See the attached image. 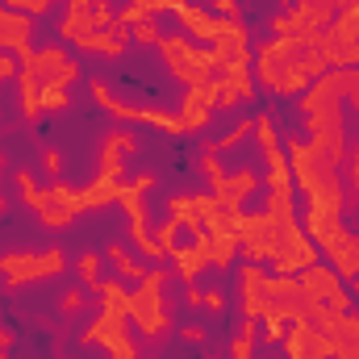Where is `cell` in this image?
I'll return each mask as SVG.
<instances>
[{
  "instance_id": "cell-2",
  "label": "cell",
  "mask_w": 359,
  "mask_h": 359,
  "mask_svg": "<svg viewBox=\"0 0 359 359\" xmlns=\"http://www.w3.org/2000/svg\"><path fill=\"white\" fill-rule=\"evenodd\" d=\"M17 188H21V205L34 209L42 230H72L84 209V188H72L67 180H50L46 188H38L34 172H17Z\"/></svg>"
},
{
  "instance_id": "cell-27",
  "label": "cell",
  "mask_w": 359,
  "mask_h": 359,
  "mask_svg": "<svg viewBox=\"0 0 359 359\" xmlns=\"http://www.w3.org/2000/svg\"><path fill=\"white\" fill-rule=\"evenodd\" d=\"M168 8H172V0H130V4H121L117 21L130 29V25H138V21H155V17L168 13Z\"/></svg>"
},
{
  "instance_id": "cell-28",
  "label": "cell",
  "mask_w": 359,
  "mask_h": 359,
  "mask_svg": "<svg viewBox=\"0 0 359 359\" xmlns=\"http://www.w3.org/2000/svg\"><path fill=\"white\" fill-rule=\"evenodd\" d=\"M251 134H255V117H243V121H234V126H230V130H226L222 138H213V142H205V151H209V155H222V151H234V147H238V142H247Z\"/></svg>"
},
{
  "instance_id": "cell-6",
  "label": "cell",
  "mask_w": 359,
  "mask_h": 359,
  "mask_svg": "<svg viewBox=\"0 0 359 359\" xmlns=\"http://www.w3.org/2000/svg\"><path fill=\"white\" fill-rule=\"evenodd\" d=\"M72 268L63 247H46V251H4L0 255V284L8 292H21L38 280H59Z\"/></svg>"
},
{
  "instance_id": "cell-35",
  "label": "cell",
  "mask_w": 359,
  "mask_h": 359,
  "mask_svg": "<svg viewBox=\"0 0 359 359\" xmlns=\"http://www.w3.org/2000/svg\"><path fill=\"white\" fill-rule=\"evenodd\" d=\"M67 109H72V92L42 88V113H67Z\"/></svg>"
},
{
  "instance_id": "cell-36",
  "label": "cell",
  "mask_w": 359,
  "mask_h": 359,
  "mask_svg": "<svg viewBox=\"0 0 359 359\" xmlns=\"http://www.w3.org/2000/svg\"><path fill=\"white\" fill-rule=\"evenodd\" d=\"M38 163H42V172H46L50 180H59V176H63V151H59V147H42Z\"/></svg>"
},
{
  "instance_id": "cell-4",
  "label": "cell",
  "mask_w": 359,
  "mask_h": 359,
  "mask_svg": "<svg viewBox=\"0 0 359 359\" xmlns=\"http://www.w3.org/2000/svg\"><path fill=\"white\" fill-rule=\"evenodd\" d=\"M130 297H134V288H126L121 280H104L100 284V313L84 326L80 347L109 351V347H117V343H126L134 334V326H130Z\"/></svg>"
},
{
  "instance_id": "cell-26",
  "label": "cell",
  "mask_w": 359,
  "mask_h": 359,
  "mask_svg": "<svg viewBox=\"0 0 359 359\" xmlns=\"http://www.w3.org/2000/svg\"><path fill=\"white\" fill-rule=\"evenodd\" d=\"M76 276H80V288H88V292H100V284H104V255L100 251H80L76 255Z\"/></svg>"
},
{
  "instance_id": "cell-7",
  "label": "cell",
  "mask_w": 359,
  "mask_h": 359,
  "mask_svg": "<svg viewBox=\"0 0 359 359\" xmlns=\"http://www.w3.org/2000/svg\"><path fill=\"white\" fill-rule=\"evenodd\" d=\"M159 55H163L168 72L176 76L184 88L205 84L209 76H217V72H213V55H209V46H196L188 34H163V38H159Z\"/></svg>"
},
{
  "instance_id": "cell-46",
  "label": "cell",
  "mask_w": 359,
  "mask_h": 359,
  "mask_svg": "<svg viewBox=\"0 0 359 359\" xmlns=\"http://www.w3.org/2000/svg\"><path fill=\"white\" fill-rule=\"evenodd\" d=\"M13 347V330H0V351H8Z\"/></svg>"
},
{
  "instance_id": "cell-40",
  "label": "cell",
  "mask_w": 359,
  "mask_h": 359,
  "mask_svg": "<svg viewBox=\"0 0 359 359\" xmlns=\"http://www.w3.org/2000/svg\"><path fill=\"white\" fill-rule=\"evenodd\" d=\"M226 305H230V297H226L222 288H209V292H205V309H209V313H226Z\"/></svg>"
},
{
  "instance_id": "cell-15",
  "label": "cell",
  "mask_w": 359,
  "mask_h": 359,
  "mask_svg": "<svg viewBox=\"0 0 359 359\" xmlns=\"http://www.w3.org/2000/svg\"><path fill=\"white\" fill-rule=\"evenodd\" d=\"M284 359H330V347H326V339L313 330V322L309 318H297V322H288V330H284Z\"/></svg>"
},
{
  "instance_id": "cell-31",
  "label": "cell",
  "mask_w": 359,
  "mask_h": 359,
  "mask_svg": "<svg viewBox=\"0 0 359 359\" xmlns=\"http://www.w3.org/2000/svg\"><path fill=\"white\" fill-rule=\"evenodd\" d=\"M59 309H63V318H80V313H88V288H67V292L59 297Z\"/></svg>"
},
{
  "instance_id": "cell-38",
  "label": "cell",
  "mask_w": 359,
  "mask_h": 359,
  "mask_svg": "<svg viewBox=\"0 0 359 359\" xmlns=\"http://www.w3.org/2000/svg\"><path fill=\"white\" fill-rule=\"evenodd\" d=\"M176 222H172V217H168V222H163V226H159V230H155V243H159V247H163V251H168V255H172V247H176Z\"/></svg>"
},
{
  "instance_id": "cell-10",
  "label": "cell",
  "mask_w": 359,
  "mask_h": 359,
  "mask_svg": "<svg viewBox=\"0 0 359 359\" xmlns=\"http://www.w3.org/2000/svg\"><path fill=\"white\" fill-rule=\"evenodd\" d=\"M280 247V222L271 213H243L238 222V255L251 264H271Z\"/></svg>"
},
{
  "instance_id": "cell-16",
  "label": "cell",
  "mask_w": 359,
  "mask_h": 359,
  "mask_svg": "<svg viewBox=\"0 0 359 359\" xmlns=\"http://www.w3.org/2000/svg\"><path fill=\"white\" fill-rule=\"evenodd\" d=\"M217 205V196L213 192H172L168 196V217L184 226V230H205V213Z\"/></svg>"
},
{
  "instance_id": "cell-48",
  "label": "cell",
  "mask_w": 359,
  "mask_h": 359,
  "mask_svg": "<svg viewBox=\"0 0 359 359\" xmlns=\"http://www.w3.org/2000/svg\"><path fill=\"white\" fill-rule=\"evenodd\" d=\"M67 4H84V8H88V4H96V0H67Z\"/></svg>"
},
{
  "instance_id": "cell-22",
  "label": "cell",
  "mask_w": 359,
  "mask_h": 359,
  "mask_svg": "<svg viewBox=\"0 0 359 359\" xmlns=\"http://www.w3.org/2000/svg\"><path fill=\"white\" fill-rule=\"evenodd\" d=\"M17 92H21V117L34 126L42 117V84H38V72L29 63H21V72H17Z\"/></svg>"
},
{
  "instance_id": "cell-29",
  "label": "cell",
  "mask_w": 359,
  "mask_h": 359,
  "mask_svg": "<svg viewBox=\"0 0 359 359\" xmlns=\"http://www.w3.org/2000/svg\"><path fill=\"white\" fill-rule=\"evenodd\" d=\"M326 29H330L334 38H343V42H359V8H339Z\"/></svg>"
},
{
  "instance_id": "cell-13",
  "label": "cell",
  "mask_w": 359,
  "mask_h": 359,
  "mask_svg": "<svg viewBox=\"0 0 359 359\" xmlns=\"http://www.w3.org/2000/svg\"><path fill=\"white\" fill-rule=\"evenodd\" d=\"M117 21V13H113V4L109 0H96V4H67L63 8V17H59V42H80L84 34L92 29H104V25H113Z\"/></svg>"
},
{
  "instance_id": "cell-19",
  "label": "cell",
  "mask_w": 359,
  "mask_h": 359,
  "mask_svg": "<svg viewBox=\"0 0 359 359\" xmlns=\"http://www.w3.org/2000/svg\"><path fill=\"white\" fill-rule=\"evenodd\" d=\"M322 251H326L330 268L339 271V276H347V280L359 276V230H339Z\"/></svg>"
},
{
  "instance_id": "cell-50",
  "label": "cell",
  "mask_w": 359,
  "mask_h": 359,
  "mask_svg": "<svg viewBox=\"0 0 359 359\" xmlns=\"http://www.w3.org/2000/svg\"><path fill=\"white\" fill-rule=\"evenodd\" d=\"M0 359H8V351H0Z\"/></svg>"
},
{
  "instance_id": "cell-39",
  "label": "cell",
  "mask_w": 359,
  "mask_h": 359,
  "mask_svg": "<svg viewBox=\"0 0 359 359\" xmlns=\"http://www.w3.org/2000/svg\"><path fill=\"white\" fill-rule=\"evenodd\" d=\"M109 359H138V334H130L126 343L109 347Z\"/></svg>"
},
{
  "instance_id": "cell-49",
  "label": "cell",
  "mask_w": 359,
  "mask_h": 359,
  "mask_svg": "<svg viewBox=\"0 0 359 359\" xmlns=\"http://www.w3.org/2000/svg\"><path fill=\"white\" fill-rule=\"evenodd\" d=\"M0 168H4V151H0Z\"/></svg>"
},
{
  "instance_id": "cell-17",
  "label": "cell",
  "mask_w": 359,
  "mask_h": 359,
  "mask_svg": "<svg viewBox=\"0 0 359 359\" xmlns=\"http://www.w3.org/2000/svg\"><path fill=\"white\" fill-rule=\"evenodd\" d=\"M72 46H80V55L121 59L134 42H130V29H126L121 21H113V25H104V29H92V34H84V38H80V42H72Z\"/></svg>"
},
{
  "instance_id": "cell-37",
  "label": "cell",
  "mask_w": 359,
  "mask_h": 359,
  "mask_svg": "<svg viewBox=\"0 0 359 359\" xmlns=\"http://www.w3.org/2000/svg\"><path fill=\"white\" fill-rule=\"evenodd\" d=\"M284 330H288V322H280V318H264V330H259V339H264L268 347H280V343H284Z\"/></svg>"
},
{
  "instance_id": "cell-14",
  "label": "cell",
  "mask_w": 359,
  "mask_h": 359,
  "mask_svg": "<svg viewBox=\"0 0 359 359\" xmlns=\"http://www.w3.org/2000/svg\"><path fill=\"white\" fill-rule=\"evenodd\" d=\"M0 50H13L17 63H29L34 59V17L29 13H13L0 4Z\"/></svg>"
},
{
  "instance_id": "cell-45",
  "label": "cell",
  "mask_w": 359,
  "mask_h": 359,
  "mask_svg": "<svg viewBox=\"0 0 359 359\" xmlns=\"http://www.w3.org/2000/svg\"><path fill=\"white\" fill-rule=\"evenodd\" d=\"M213 8H217V17H243L238 13V0H213Z\"/></svg>"
},
{
  "instance_id": "cell-42",
  "label": "cell",
  "mask_w": 359,
  "mask_h": 359,
  "mask_svg": "<svg viewBox=\"0 0 359 359\" xmlns=\"http://www.w3.org/2000/svg\"><path fill=\"white\" fill-rule=\"evenodd\" d=\"M130 184H134V188H138V192H142V196H147V192H151V188H155V184H159V176H155V172H151V168H142V172H138V176L130 180Z\"/></svg>"
},
{
  "instance_id": "cell-47",
  "label": "cell",
  "mask_w": 359,
  "mask_h": 359,
  "mask_svg": "<svg viewBox=\"0 0 359 359\" xmlns=\"http://www.w3.org/2000/svg\"><path fill=\"white\" fill-rule=\"evenodd\" d=\"M4 213H8V201H4V196H0V217H4Z\"/></svg>"
},
{
  "instance_id": "cell-9",
  "label": "cell",
  "mask_w": 359,
  "mask_h": 359,
  "mask_svg": "<svg viewBox=\"0 0 359 359\" xmlns=\"http://www.w3.org/2000/svg\"><path fill=\"white\" fill-rule=\"evenodd\" d=\"M297 284L305 292L309 305H326V309H355V297L343 288V276L330 264H313V268L297 271Z\"/></svg>"
},
{
  "instance_id": "cell-25",
  "label": "cell",
  "mask_w": 359,
  "mask_h": 359,
  "mask_svg": "<svg viewBox=\"0 0 359 359\" xmlns=\"http://www.w3.org/2000/svg\"><path fill=\"white\" fill-rule=\"evenodd\" d=\"M234 264H238V238L234 234H209V268L234 271Z\"/></svg>"
},
{
  "instance_id": "cell-43",
  "label": "cell",
  "mask_w": 359,
  "mask_h": 359,
  "mask_svg": "<svg viewBox=\"0 0 359 359\" xmlns=\"http://www.w3.org/2000/svg\"><path fill=\"white\" fill-rule=\"evenodd\" d=\"M347 180H351V192H355V201H359V147L347 155Z\"/></svg>"
},
{
  "instance_id": "cell-5",
  "label": "cell",
  "mask_w": 359,
  "mask_h": 359,
  "mask_svg": "<svg viewBox=\"0 0 359 359\" xmlns=\"http://www.w3.org/2000/svg\"><path fill=\"white\" fill-rule=\"evenodd\" d=\"M88 92H92V100H96L113 121H121V126H151V130L172 134V138H188V134H192L176 109H159V104H126L121 96L109 92L104 80H88Z\"/></svg>"
},
{
  "instance_id": "cell-32",
  "label": "cell",
  "mask_w": 359,
  "mask_h": 359,
  "mask_svg": "<svg viewBox=\"0 0 359 359\" xmlns=\"http://www.w3.org/2000/svg\"><path fill=\"white\" fill-rule=\"evenodd\" d=\"M159 38H163V29H159L155 21H138V25H130V42H134V46H159Z\"/></svg>"
},
{
  "instance_id": "cell-21",
  "label": "cell",
  "mask_w": 359,
  "mask_h": 359,
  "mask_svg": "<svg viewBox=\"0 0 359 359\" xmlns=\"http://www.w3.org/2000/svg\"><path fill=\"white\" fill-rule=\"evenodd\" d=\"M318 50H322L326 67H334V72H351V67H359V42H343V38H334L330 29L318 34Z\"/></svg>"
},
{
  "instance_id": "cell-30",
  "label": "cell",
  "mask_w": 359,
  "mask_h": 359,
  "mask_svg": "<svg viewBox=\"0 0 359 359\" xmlns=\"http://www.w3.org/2000/svg\"><path fill=\"white\" fill-rule=\"evenodd\" d=\"M226 176H230V172H226V163H222L217 155H209V151H205V155H201V180L209 184V192L226 188Z\"/></svg>"
},
{
  "instance_id": "cell-41",
  "label": "cell",
  "mask_w": 359,
  "mask_h": 359,
  "mask_svg": "<svg viewBox=\"0 0 359 359\" xmlns=\"http://www.w3.org/2000/svg\"><path fill=\"white\" fill-rule=\"evenodd\" d=\"M180 339L192 343V347H201V343H209V330L205 326H180Z\"/></svg>"
},
{
  "instance_id": "cell-18",
  "label": "cell",
  "mask_w": 359,
  "mask_h": 359,
  "mask_svg": "<svg viewBox=\"0 0 359 359\" xmlns=\"http://www.w3.org/2000/svg\"><path fill=\"white\" fill-rule=\"evenodd\" d=\"M172 17L180 21V29L192 38V42H213V29H217V17L209 13V8H201V4H192V0H172V8H168Z\"/></svg>"
},
{
  "instance_id": "cell-44",
  "label": "cell",
  "mask_w": 359,
  "mask_h": 359,
  "mask_svg": "<svg viewBox=\"0 0 359 359\" xmlns=\"http://www.w3.org/2000/svg\"><path fill=\"white\" fill-rule=\"evenodd\" d=\"M184 301H188V309H205V288L201 284H188L184 288Z\"/></svg>"
},
{
  "instance_id": "cell-8",
  "label": "cell",
  "mask_w": 359,
  "mask_h": 359,
  "mask_svg": "<svg viewBox=\"0 0 359 359\" xmlns=\"http://www.w3.org/2000/svg\"><path fill=\"white\" fill-rule=\"evenodd\" d=\"M313 330L326 339L330 359H359V309H313Z\"/></svg>"
},
{
  "instance_id": "cell-11",
  "label": "cell",
  "mask_w": 359,
  "mask_h": 359,
  "mask_svg": "<svg viewBox=\"0 0 359 359\" xmlns=\"http://www.w3.org/2000/svg\"><path fill=\"white\" fill-rule=\"evenodd\" d=\"M234 276H238V309L243 318H268V276L271 271L264 264H251V259H238L234 264Z\"/></svg>"
},
{
  "instance_id": "cell-20",
  "label": "cell",
  "mask_w": 359,
  "mask_h": 359,
  "mask_svg": "<svg viewBox=\"0 0 359 359\" xmlns=\"http://www.w3.org/2000/svg\"><path fill=\"white\" fill-rule=\"evenodd\" d=\"M259 188H264V176L247 163V168L230 172V176H226V188H217L213 196H217L222 205H247V196H255Z\"/></svg>"
},
{
  "instance_id": "cell-3",
  "label": "cell",
  "mask_w": 359,
  "mask_h": 359,
  "mask_svg": "<svg viewBox=\"0 0 359 359\" xmlns=\"http://www.w3.org/2000/svg\"><path fill=\"white\" fill-rule=\"evenodd\" d=\"M168 284H172V271L163 264H147V276L138 280V288L130 297V326L142 343H159L172 330V313H168V301H163Z\"/></svg>"
},
{
  "instance_id": "cell-24",
  "label": "cell",
  "mask_w": 359,
  "mask_h": 359,
  "mask_svg": "<svg viewBox=\"0 0 359 359\" xmlns=\"http://www.w3.org/2000/svg\"><path fill=\"white\" fill-rule=\"evenodd\" d=\"M168 259H172V268H176V276L184 284H196V276L209 268V259H205V251H201L196 243H192V247H172Z\"/></svg>"
},
{
  "instance_id": "cell-23",
  "label": "cell",
  "mask_w": 359,
  "mask_h": 359,
  "mask_svg": "<svg viewBox=\"0 0 359 359\" xmlns=\"http://www.w3.org/2000/svg\"><path fill=\"white\" fill-rule=\"evenodd\" d=\"M100 255L113 264V271H117L121 280H142V276H147V264H142L138 255H130V247H126V243H117V238H109Z\"/></svg>"
},
{
  "instance_id": "cell-34",
  "label": "cell",
  "mask_w": 359,
  "mask_h": 359,
  "mask_svg": "<svg viewBox=\"0 0 359 359\" xmlns=\"http://www.w3.org/2000/svg\"><path fill=\"white\" fill-rule=\"evenodd\" d=\"M251 138L259 142V151L280 142V138H276V121H271V113H255V134H251Z\"/></svg>"
},
{
  "instance_id": "cell-33",
  "label": "cell",
  "mask_w": 359,
  "mask_h": 359,
  "mask_svg": "<svg viewBox=\"0 0 359 359\" xmlns=\"http://www.w3.org/2000/svg\"><path fill=\"white\" fill-rule=\"evenodd\" d=\"M104 138H109L121 155H134V151H138V130H134V126H117V130H109Z\"/></svg>"
},
{
  "instance_id": "cell-1",
  "label": "cell",
  "mask_w": 359,
  "mask_h": 359,
  "mask_svg": "<svg viewBox=\"0 0 359 359\" xmlns=\"http://www.w3.org/2000/svg\"><path fill=\"white\" fill-rule=\"evenodd\" d=\"M318 34H301V38H276L271 34L264 42H255V80L271 96H301L318 76L330 72L322 50H318Z\"/></svg>"
},
{
  "instance_id": "cell-12",
  "label": "cell",
  "mask_w": 359,
  "mask_h": 359,
  "mask_svg": "<svg viewBox=\"0 0 359 359\" xmlns=\"http://www.w3.org/2000/svg\"><path fill=\"white\" fill-rule=\"evenodd\" d=\"M29 67L38 72V84H42V88L72 92V84L80 80V63L67 55V46H42V50H34Z\"/></svg>"
}]
</instances>
